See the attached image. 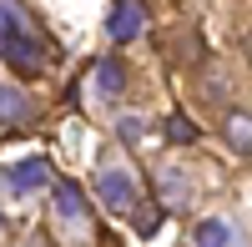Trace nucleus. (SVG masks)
Instances as JSON below:
<instances>
[{"label": "nucleus", "mask_w": 252, "mask_h": 247, "mask_svg": "<svg viewBox=\"0 0 252 247\" xmlns=\"http://www.w3.org/2000/svg\"><path fill=\"white\" fill-rule=\"evenodd\" d=\"M131 212H136V232H146V237H152V227L161 222V212H157V207H131Z\"/></svg>", "instance_id": "nucleus-11"}, {"label": "nucleus", "mask_w": 252, "mask_h": 247, "mask_svg": "<svg viewBox=\"0 0 252 247\" xmlns=\"http://www.w3.org/2000/svg\"><path fill=\"white\" fill-rule=\"evenodd\" d=\"M161 187H166V202H177L182 197V177H161Z\"/></svg>", "instance_id": "nucleus-13"}, {"label": "nucleus", "mask_w": 252, "mask_h": 247, "mask_svg": "<svg viewBox=\"0 0 252 247\" xmlns=\"http://www.w3.org/2000/svg\"><path fill=\"white\" fill-rule=\"evenodd\" d=\"M46 182H51L46 156H26V161H15V167H10V187H15V192H40Z\"/></svg>", "instance_id": "nucleus-4"}, {"label": "nucleus", "mask_w": 252, "mask_h": 247, "mask_svg": "<svg viewBox=\"0 0 252 247\" xmlns=\"http://www.w3.org/2000/svg\"><path fill=\"white\" fill-rule=\"evenodd\" d=\"M56 212L61 217H86V192L76 187V182H56Z\"/></svg>", "instance_id": "nucleus-6"}, {"label": "nucleus", "mask_w": 252, "mask_h": 247, "mask_svg": "<svg viewBox=\"0 0 252 247\" xmlns=\"http://www.w3.org/2000/svg\"><path fill=\"white\" fill-rule=\"evenodd\" d=\"M227 141H232V152H237V156H247V152H252V121H247V111H242V106L227 116Z\"/></svg>", "instance_id": "nucleus-7"}, {"label": "nucleus", "mask_w": 252, "mask_h": 247, "mask_svg": "<svg viewBox=\"0 0 252 247\" xmlns=\"http://www.w3.org/2000/svg\"><path fill=\"white\" fill-rule=\"evenodd\" d=\"M227 242H232V227L217 222V217H207L202 227H197V247H227Z\"/></svg>", "instance_id": "nucleus-9"}, {"label": "nucleus", "mask_w": 252, "mask_h": 247, "mask_svg": "<svg viewBox=\"0 0 252 247\" xmlns=\"http://www.w3.org/2000/svg\"><path fill=\"white\" fill-rule=\"evenodd\" d=\"M0 61H5V66H15V71H31V76L46 66V51H40L31 20L20 15L10 0H0Z\"/></svg>", "instance_id": "nucleus-1"}, {"label": "nucleus", "mask_w": 252, "mask_h": 247, "mask_svg": "<svg viewBox=\"0 0 252 247\" xmlns=\"http://www.w3.org/2000/svg\"><path fill=\"white\" fill-rule=\"evenodd\" d=\"M141 26H146L141 0H116V10H111V40H136Z\"/></svg>", "instance_id": "nucleus-3"}, {"label": "nucleus", "mask_w": 252, "mask_h": 247, "mask_svg": "<svg viewBox=\"0 0 252 247\" xmlns=\"http://www.w3.org/2000/svg\"><path fill=\"white\" fill-rule=\"evenodd\" d=\"M0 121H5V126H20V121H31V101H26V91L0 86Z\"/></svg>", "instance_id": "nucleus-5"}, {"label": "nucleus", "mask_w": 252, "mask_h": 247, "mask_svg": "<svg viewBox=\"0 0 252 247\" xmlns=\"http://www.w3.org/2000/svg\"><path fill=\"white\" fill-rule=\"evenodd\" d=\"M136 136H141V121L126 116V121H121V141H136Z\"/></svg>", "instance_id": "nucleus-12"}, {"label": "nucleus", "mask_w": 252, "mask_h": 247, "mask_svg": "<svg viewBox=\"0 0 252 247\" xmlns=\"http://www.w3.org/2000/svg\"><path fill=\"white\" fill-rule=\"evenodd\" d=\"M96 197H101V207H106V212H131V207H136V177L121 172V167H101Z\"/></svg>", "instance_id": "nucleus-2"}, {"label": "nucleus", "mask_w": 252, "mask_h": 247, "mask_svg": "<svg viewBox=\"0 0 252 247\" xmlns=\"http://www.w3.org/2000/svg\"><path fill=\"white\" fill-rule=\"evenodd\" d=\"M96 86H101V96H116L126 86V66H121V61H101V66H96Z\"/></svg>", "instance_id": "nucleus-8"}, {"label": "nucleus", "mask_w": 252, "mask_h": 247, "mask_svg": "<svg viewBox=\"0 0 252 247\" xmlns=\"http://www.w3.org/2000/svg\"><path fill=\"white\" fill-rule=\"evenodd\" d=\"M166 136H172V141H197V121H187V116H166Z\"/></svg>", "instance_id": "nucleus-10"}]
</instances>
